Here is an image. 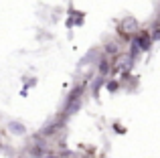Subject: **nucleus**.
I'll return each instance as SVG.
<instances>
[{
	"mask_svg": "<svg viewBox=\"0 0 160 158\" xmlns=\"http://www.w3.org/2000/svg\"><path fill=\"white\" fill-rule=\"evenodd\" d=\"M132 28H136V20L134 18H128V20H124L122 22V27H120V32L122 35H132Z\"/></svg>",
	"mask_w": 160,
	"mask_h": 158,
	"instance_id": "obj_1",
	"label": "nucleus"
},
{
	"mask_svg": "<svg viewBox=\"0 0 160 158\" xmlns=\"http://www.w3.org/2000/svg\"><path fill=\"white\" fill-rule=\"evenodd\" d=\"M108 69H109V63H108V61H102V65H99V71H102V73H108Z\"/></svg>",
	"mask_w": 160,
	"mask_h": 158,
	"instance_id": "obj_2",
	"label": "nucleus"
},
{
	"mask_svg": "<svg viewBox=\"0 0 160 158\" xmlns=\"http://www.w3.org/2000/svg\"><path fill=\"white\" fill-rule=\"evenodd\" d=\"M108 89H109V91H113V89H118V83H108Z\"/></svg>",
	"mask_w": 160,
	"mask_h": 158,
	"instance_id": "obj_3",
	"label": "nucleus"
}]
</instances>
